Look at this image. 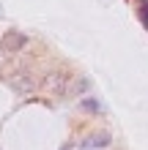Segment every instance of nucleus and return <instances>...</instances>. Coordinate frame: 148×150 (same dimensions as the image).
<instances>
[{"label":"nucleus","instance_id":"2","mask_svg":"<svg viewBox=\"0 0 148 150\" xmlns=\"http://www.w3.org/2000/svg\"><path fill=\"white\" fill-rule=\"evenodd\" d=\"M82 107H85V109H91V112H96V109H99V104H96V101H88V98H85V101H82Z\"/></svg>","mask_w":148,"mask_h":150},{"label":"nucleus","instance_id":"1","mask_svg":"<svg viewBox=\"0 0 148 150\" xmlns=\"http://www.w3.org/2000/svg\"><path fill=\"white\" fill-rule=\"evenodd\" d=\"M107 145H110V137L107 134H96V137L88 139V147H107Z\"/></svg>","mask_w":148,"mask_h":150},{"label":"nucleus","instance_id":"3","mask_svg":"<svg viewBox=\"0 0 148 150\" xmlns=\"http://www.w3.org/2000/svg\"><path fill=\"white\" fill-rule=\"evenodd\" d=\"M63 150H80V147H77V145H66Z\"/></svg>","mask_w":148,"mask_h":150}]
</instances>
